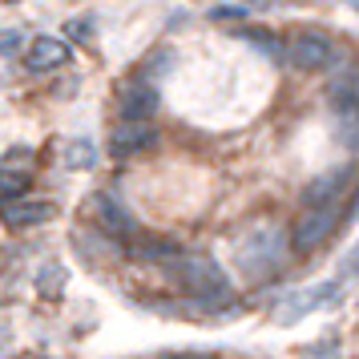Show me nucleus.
Masks as SVG:
<instances>
[{
	"label": "nucleus",
	"mask_w": 359,
	"mask_h": 359,
	"mask_svg": "<svg viewBox=\"0 0 359 359\" xmlns=\"http://www.w3.org/2000/svg\"><path fill=\"white\" fill-rule=\"evenodd\" d=\"M49 218H57V206H53V202H33V198H13V202H4V222L13 230L41 226V222H49Z\"/></svg>",
	"instance_id": "nucleus-10"
},
{
	"label": "nucleus",
	"mask_w": 359,
	"mask_h": 359,
	"mask_svg": "<svg viewBox=\"0 0 359 359\" xmlns=\"http://www.w3.org/2000/svg\"><path fill=\"white\" fill-rule=\"evenodd\" d=\"M347 182H351V170H331V174L315 178L307 190H303V202H307V206H339Z\"/></svg>",
	"instance_id": "nucleus-11"
},
{
	"label": "nucleus",
	"mask_w": 359,
	"mask_h": 359,
	"mask_svg": "<svg viewBox=\"0 0 359 359\" xmlns=\"http://www.w3.org/2000/svg\"><path fill=\"white\" fill-rule=\"evenodd\" d=\"M234 36H246V41H255L266 57H283V41L278 36H266V33H255V29H234Z\"/></svg>",
	"instance_id": "nucleus-16"
},
{
	"label": "nucleus",
	"mask_w": 359,
	"mask_h": 359,
	"mask_svg": "<svg viewBox=\"0 0 359 359\" xmlns=\"http://www.w3.org/2000/svg\"><path fill=\"white\" fill-rule=\"evenodd\" d=\"M339 275H343V278H355V275H359V243L351 246L347 255H343V266H339Z\"/></svg>",
	"instance_id": "nucleus-18"
},
{
	"label": "nucleus",
	"mask_w": 359,
	"mask_h": 359,
	"mask_svg": "<svg viewBox=\"0 0 359 359\" xmlns=\"http://www.w3.org/2000/svg\"><path fill=\"white\" fill-rule=\"evenodd\" d=\"M20 45H25V36H20L17 29H8V33H0V53H8V57H13V53H17Z\"/></svg>",
	"instance_id": "nucleus-19"
},
{
	"label": "nucleus",
	"mask_w": 359,
	"mask_h": 359,
	"mask_svg": "<svg viewBox=\"0 0 359 359\" xmlns=\"http://www.w3.org/2000/svg\"><path fill=\"white\" fill-rule=\"evenodd\" d=\"M331 109H335V130L347 149H359V69L347 65L331 81Z\"/></svg>",
	"instance_id": "nucleus-2"
},
{
	"label": "nucleus",
	"mask_w": 359,
	"mask_h": 359,
	"mask_svg": "<svg viewBox=\"0 0 359 359\" xmlns=\"http://www.w3.org/2000/svg\"><path fill=\"white\" fill-rule=\"evenodd\" d=\"M158 142V130L149 126V121H121L109 137V154L114 158H133V154H142Z\"/></svg>",
	"instance_id": "nucleus-7"
},
{
	"label": "nucleus",
	"mask_w": 359,
	"mask_h": 359,
	"mask_svg": "<svg viewBox=\"0 0 359 359\" xmlns=\"http://www.w3.org/2000/svg\"><path fill=\"white\" fill-rule=\"evenodd\" d=\"M246 4H266V0H246Z\"/></svg>",
	"instance_id": "nucleus-20"
},
{
	"label": "nucleus",
	"mask_w": 359,
	"mask_h": 359,
	"mask_svg": "<svg viewBox=\"0 0 359 359\" xmlns=\"http://www.w3.org/2000/svg\"><path fill=\"white\" fill-rule=\"evenodd\" d=\"M278 234L275 230H255V234H246L243 246H238V259L246 262V271L250 275H259V271H266L271 262H278Z\"/></svg>",
	"instance_id": "nucleus-6"
},
{
	"label": "nucleus",
	"mask_w": 359,
	"mask_h": 359,
	"mask_svg": "<svg viewBox=\"0 0 359 359\" xmlns=\"http://www.w3.org/2000/svg\"><path fill=\"white\" fill-rule=\"evenodd\" d=\"M331 41L323 33H299L291 36L287 45H283V61H291L294 69H303V73H315V69H327L331 65Z\"/></svg>",
	"instance_id": "nucleus-4"
},
{
	"label": "nucleus",
	"mask_w": 359,
	"mask_h": 359,
	"mask_svg": "<svg viewBox=\"0 0 359 359\" xmlns=\"http://www.w3.org/2000/svg\"><path fill=\"white\" fill-rule=\"evenodd\" d=\"M335 218L339 210L335 206H303L299 214V222H294V234H291V246L294 250H315V246H323L331 238V230H335Z\"/></svg>",
	"instance_id": "nucleus-3"
},
{
	"label": "nucleus",
	"mask_w": 359,
	"mask_h": 359,
	"mask_svg": "<svg viewBox=\"0 0 359 359\" xmlns=\"http://www.w3.org/2000/svg\"><path fill=\"white\" fill-rule=\"evenodd\" d=\"M331 299H339V283H319V287H311V291L291 294V299L278 307V323H299L303 315H311V311L327 307Z\"/></svg>",
	"instance_id": "nucleus-5"
},
{
	"label": "nucleus",
	"mask_w": 359,
	"mask_h": 359,
	"mask_svg": "<svg viewBox=\"0 0 359 359\" xmlns=\"http://www.w3.org/2000/svg\"><path fill=\"white\" fill-rule=\"evenodd\" d=\"M133 255L146 259V262H174L178 259V246L165 243V238H137L133 243Z\"/></svg>",
	"instance_id": "nucleus-13"
},
{
	"label": "nucleus",
	"mask_w": 359,
	"mask_h": 359,
	"mask_svg": "<svg viewBox=\"0 0 359 359\" xmlns=\"http://www.w3.org/2000/svg\"><path fill=\"white\" fill-rule=\"evenodd\" d=\"M97 218H101V226L109 230V234H117V238H133V234H137V222H133L130 214L121 210V202L109 198V194L97 198Z\"/></svg>",
	"instance_id": "nucleus-12"
},
{
	"label": "nucleus",
	"mask_w": 359,
	"mask_h": 359,
	"mask_svg": "<svg viewBox=\"0 0 359 359\" xmlns=\"http://www.w3.org/2000/svg\"><path fill=\"white\" fill-rule=\"evenodd\" d=\"M29 190V174L25 170H4L0 165V202H13Z\"/></svg>",
	"instance_id": "nucleus-15"
},
{
	"label": "nucleus",
	"mask_w": 359,
	"mask_h": 359,
	"mask_svg": "<svg viewBox=\"0 0 359 359\" xmlns=\"http://www.w3.org/2000/svg\"><path fill=\"white\" fill-rule=\"evenodd\" d=\"M93 162H97V149H93V142H69L65 146V165L69 170H93Z\"/></svg>",
	"instance_id": "nucleus-14"
},
{
	"label": "nucleus",
	"mask_w": 359,
	"mask_h": 359,
	"mask_svg": "<svg viewBox=\"0 0 359 359\" xmlns=\"http://www.w3.org/2000/svg\"><path fill=\"white\" fill-rule=\"evenodd\" d=\"M174 275L186 291L202 299V303H210V307H222L230 303V278L222 275V266L214 259H178L174 262Z\"/></svg>",
	"instance_id": "nucleus-1"
},
{
	"label": "nucleus",
	"mask_w": 359,
	"mask_h": 359,
	"mask_svg": "<svg viewBox=\"0 0 359 359\" xmlns=\"http://www.w3.org/2000/svg\"><path fill=\"white\" fill-rule=\"evenodd\" d=\"M65 61H69L65 41H57V36H36V41H29V53H25L29 73H53V69H61Z\"/></svg>",
	"instance_id": "nucleus-9"
},
{
	"label": "nucleus",
	"mask_w": 359,
	"mask_h": 359,
	"mask_svg": "<svg viewBox=\"0 0 359 359\" xmlns=\"http://www.w3.org/2000/svg\"><path fill=\"white\" fill-rule=\"evenodd\" d=\"M117 109H121V121H149L158 114V89L149 81H133L121 89L117 97Z\"/></svg>",
	"instance_id": "nucleus-8"
},
{
	"label": "nucleus",
	"mask_w": 359,
	"mask_h": 359,
	"mask_svg": "<svg viewBox=\"0 0 359 359\" xmlns=\"http://www.w3.org/2000/svg\"><path fill=\"white\" fill-rule=\"evenodd\" d=\"M299 359H339V343H331V339H323V343H311L307 351Z\"/></svg>",
	"instance_id": "nucleus-17"
}]
</instances>
